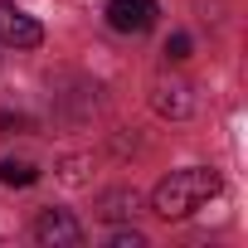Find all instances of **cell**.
Masks as SVG:
<instances>
[{"instance_id": "6da1fadb", "label": "cell", "mask_w": 248, "mask_h": 248, "mask_svg": "<svg viewBox=\"0 0 248 248\" xmlns=\"http://www.w3.org/2000/svg\"><path fill=\"white\" fill-rule=\"evenodd\" d=\"M224 190V175L209 170V166H185V170H170L156 195H151V209L161 219H190L195 209H204L214 195Z\"/></svg>"}, {"instance_id": "7a4b0ae2", "label": "cell", "mask_w": 248, "mask_h": 248, "mask_svg": "<svg viewBox=\"0 0 248 248\" xmlns=\"http://www.w3.org/2000/svg\"><path fill=\"white\" fill-rule=\"evenodd\" d=\"M0 44H10V49H39L44 44V25L34 15H25L15 0H0Z\"/></svg>"}, {"instance_id": "3957f363", "label": "cell", "mask_w": 248, "mask_h": 248, "mask_svg": "<svg viewBox=\"0 0 248 248\" xmlns=\"http://www.w3.org/2000/svg\"><path fill=\"white\" fill-rule=\"evenodd\" d=\"M34 238H39L44 248H78V243H83V224H78L68 209H39Z\"/></svg>"}, {"instance_id": "277c9868", "label": "cell", "mask_w": 248, "mask_h": 248, "mask_svg": "<svg viewBox=\"0 0 248 248\" xmlns=\"http://www.w3.org/2000/svg\"><path fill=\"white\" fill-rule=\"evenodd\" d=\"M107 25L117 30V34H146L151 25H156V0H107Z\"/></svg>"}, {"instance_id": "5b68a950", "label": "cell", "mask_w": 248, "mask_h": 248, "mask_svg": "<svg viewBox=\"0 0 248 248\" xmlns=\"http://www.w3.org/2000/svg\"><path fill=\"white\" fill-rule=\"evenodd\" d=\"M151 107L161 112V117H170V122H185L190 112H195V93H190V83H156L151 88Z\"/></svg>"}, {"instance_id": "8992f818", "label": "cell", "mask_w": 248, "mask_h": 248, "mask_svg": "<svg viewBox=\"0 0 248 248\" xmlns=\"http://www.w3.org/2000/svg\"><path fill=\"white\" fill-rule=\"evenodd\" d=\"M137 190H112V195H102L97 200V209H102V219H132L137 214Z\"/></svg>"}, {"instance_id": "52a82bcc", "label": "cell", "mask_w": 248, "mask_h": 248, "mask_svg": "<svg viewBox=\"0 0 248 248\" xmlns=\"http://www.w3.org/2000/svg\"><path fill=\"white\" fill-rule=\"evenodd\" d=\"M34 180H39V170H34L30 161H15V156H5V161H0V185L25 190V185H34Z\"/></svg>"}, {"instance_id": "ba28073f", "label": "cell", "mask_w": 248, "mask_h": 248, "mask_svg": "<svg viewBox=\"0 0 248 248\" xmlns=\"http://www.w3.org/2000/svg\"><path fill=\"white\" fill-rule=\"evenodd\" d=\"M166 59H170V63H185V59H190V34H170V39H166Z\"/></svg>"}, {"instance_id": "9c48e42d", "label": "cell", "mask_w": 248, "mask_h": 248, "mask_svg": "<svg viewBox=\"0 0 248 248\" xmlns=\"http://www.w3.org/2000/svg\"><path fill=\"white\" fill-rule=\"evenodd\" d=\"M141 243H146V238H141L137 229H132V233H127V229H122V233H112V248H141Z\"/></svg>"}, {"instance_id": "30bf717a", "label": "cell", "mask_w": 248, "mask_h": 248, "mask_svg": "<svg viewBox=\"0 0 248 248\" xmlns=\"http://www.w3.org/2000/svg\"><path fill=\"white\" fill-rule=\"evenodd\" d=\"M25 127V117H10V112H0V137H15Z\"/></svg>"}]
</instances>
